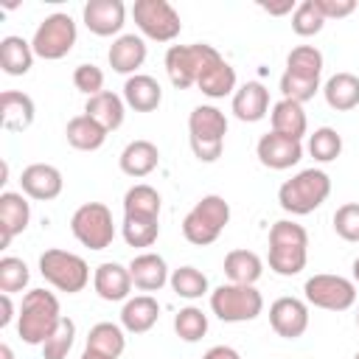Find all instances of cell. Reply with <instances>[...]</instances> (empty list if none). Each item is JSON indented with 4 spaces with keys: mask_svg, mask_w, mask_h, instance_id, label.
<instances>
[{
    "mask_svg": "<svg viewBox=\"0 0 359 359\" xmlns=\"http://www.w3.org/2000/svg\"><path fill=\"white\" fill-rule=\"evenodd\" d=\"M269 269L280 278H294L309 261V233L294 219H280L269 227Z\"/></svg>",
    "mask_w": 359,
    "mask_h": 359,
    "instance_id": "obj_1",
    "label": "cell"
},
{
    "mask_svg": "<svg viewBox=\"0 0 359 359\" xmlns=\"http://www.w3.org/2000/svg\"><path fill=\"white\" fill-rule=\"evenodd\" d=\"M62 306L59 297L48 289H28L22 294L20 303V314H17V334L25 345H39L56 331V325L62 323Z\"/></svg>",
    "mask_w": 359,
    "mask_h": 359,
    "instance_id": "obj_2",
    "label": "cell"
},
{
    "mask_svg": "<svg viewBox=\"0 0 359 359\" xmlns=\"http://www.w3.org/2000/svg\"><path fill=\"white\" fill-rule=\"evenodd\" d=\"M331 196V177L323 168H303L278 188V205L292 216L314 213Z\"/></svg>",
    "mask_w": 359,
    "mask_h": 359,
    "instance_id": "obj_3",
    "label": "cell"
},
{
    "mask_svg": "<svg viewBox=\"0 0 359 359\" xmlns=\"http://www.w3.org/2000/svg\"><path fill=\"white\" fill-rule=\"evenodd\" d=\"M227 118L213 104H199L188 115V143L199 163H216L224 149Z\"/></svg>",
    "mask_w": 359,
    "mask_h": 359,
    "instance_id": "obj_4",
    "label": "cell"
},
{
    "mask_svg": "<svg viewBox=\"0 0 359 359\" xmlns=\"http://www.w3.org/2000/svg\"><path fill=\"white\" fill-rule=\"evenodd\" d=\"M227 222H230V202L219 194H208L185 213L182 236L194 247H208L222 236Z\"/></svg>",
    "mask_w": 359,
    "mask_h": 359,
    "instance_id": "obj_5",
    "label": "cell"
},
{
    "mask_svg": "<svg viewBox=\"0 0 359 359\" xmlns=\"http://www.w3.org/2000/svg\"><path fill=\"white\" fill-rule=\"evenodd\" d=\"M222 53L208 45V42H191V45H171L165 50V73H168V81L177 87V90H188V87H196L202 70L219 59Z\"/></svg>",
    "mask_w": 359,
    "mask_h": 359,
    "instance_id": "obj_6",
    "label": "cell"
},
{
    "mask_svg": "<svg viewBox=\"0 0 359 359\" xmlns=\"http://www.w3.org/2000/svg\"><path fill=\"white\" fill-rule=\"evenodd\" d=\"M76 39H79L76 20L70 14H65V11H53L36 25V31L31 36V48H34L36 59L59 62L73 50Z\"/></svg>",
    "mask_w": 359,
    "mask_h": 359,
    "instance_id": "obj_7",
    "label": "cell"
},
{
    "mask_svg": "<svg viewBox=\"0 0 359 359\" xmlns=\"http://www.w3.org/2000/svg\"><path fill=\"white\" fill-rule=\"evenodd\" d=\"M70 233L73 238L87 250H107L115 241V222L112 210L104 202H84L70 216Z\"/></svg>",
    "mask_w": 359,
    "mask_h": 359,
    "instance_id": "obj_8",
    "label": "cell"
},
{
    "mask_svg": "<svg viewBox=\"0 0 359 359\" xmlns=\"http://www.w3.org/2000/svg\"><path fill=\"white\" fill-rule=\"evenodd\" d=\"M39 275L59 292L76 294L90 283V266L81 255L50 247L39 255Z\"/></svg>",
    "mask_w": 359,
    "mask_h": 359,
    "instance_id": "obj_9",
    "label": "cell"
},
{
    "mask_svg": "<svg viewBox=\"0 0 359 359\" xmlns=\"http://www.w3.org/2000/svg\"><path fill=\"white\" fill-rule=\"evenodd\" d=\"M210 311L222 323H250L264 311V294L255 286L222 283L210 292Z\"/></svg>",
    "mask_w": 359,
    "mask_h": 359,
    "instance_id": "obj_10",
    "label": "cell"
},
{
    "mask_svg": "<svg viewBox=\"0 0 359 359\" xmlns=\"http://www.w3.org/2000/svg\"><path fill=\"white\" fill-rule=\"evenodd\" d=\"M132 20L140 36L151 42H174L182 31L180 11L168 0H135Z\"/></svg>",
    "mask_w": 359,
    "mask_h": 359,
    "instance_id": "obj_11",
    "label": "cell"
},
{
    "mask_svg": "<svg viewBox=\"0 0 359 359\" xmlns=\"http://www.w3.org/2000/svg\"><path fill=\"white\" fill-rule=\"evenodd\" d=\"M303 297L314 309L348 311L356 303V283L351 278H342V275L320 272V275H311L303 283Z\"/></svg>",
    "mask_w": 359,
    "mask_h": 359,
    "instance_id": "obj_12",
    "label": "cell"
},
{
    "mask_svg": "<svg viewBox=\"0 0 359 359\" xmlns=\"http://www.w3.org/2000/svg\"><path fill=\"white\" fill-rule=\"evenodd\" d=\"M255 157L264 168L286 171L303 160V140H292V137H283L278 132H266L255 143Z\"/></svg>",
    "mask_w": 359,
    "mask_h": 359,
    "instance_id": "obj_13",
    "label": "cell"
},
{
    "mask_svg": "<svg viewBox=\"0 0 359 359\" xmlns=\"http://www.w3.org/2000/svg\"><path fill=\"white\" fill-rule=\"evenodd\" d=\"M269 325L283 339L303 337L306 328H309V303L300 300V297H289V294L278 297L269 306Z\"/></svg>",
    "mask_w": 359,
    "mask_h": 359,
    "instance_id": "obj_14",
    "label": "cell"
},
{
    "mask_svg": "<svg viewBox=\"0 0 359 359\" xmlns=\"http://www.w3.org/2000/svg\"><path fill=\"white\" fill-rule=\"evenodd\" d=\"M81 20L90 34L95 36H121L126 25V6L121 0H90L81 8Z\"/></svg>",
    "mask_w": 359,
    "mask_h": 359,
    "instance_id": "obj_15",
    "label": "cell"
},
{
    "mask_svg": "<svg viewBox=\"0 0 359 359\" xmlns=\"http://www.w3.org/2000/svg\"><path fill=\"white\" fill-rule=\"evenodd\" d=\"M20 188L28 199H36V202H50L62 194L65 188V177L56 165L50 163H31L22 168L20 174Z\"/></svg>",
    "mask_w": 359,
    "mask_h": 359,
    "instance_id": "obj_16",
    "label": "cell"
},
{
    "mask_svg": "<svg viewBox=\"0 0 359 359\" xmlns=\"http://www.w3.org/2000/svg\"><path fill=\"white\" fill-rule=\"evenodd\" d=\"M132 286L135 283H132L129 266H123V264L104 261L93 272V289L107 303H126L132 297Z\"/></svg>",
    "mask_w": 359,
    "mask_h": 359,
    "instance_id": "obj_17",
    "label": "cell"
},
{
    "mask_svg": "<svg viewBox=\"0 0 359 359\" xmlns=\"http://www.w3.org/2000/svg\"><path fill=\"white\" fill-rule=\"evenodd\" d=\"M146 53H149L146 50V39L140 34H121L118 39H112V45L107 50V62H109V67L115 73L129 79L143 67Z\"/></svg>",
    "mask_w": 359,
    "mask_h": 359,
    "instance_id": "obj_18",
    "label": "cell"
},
{
    "mask_svg": "<svg viewBox=\"0 0 359 359\" xmlns=\"http://www.w3.org/2000/svg\"><path fill=\"white\" fill-rule=\"evenodd\" d=\"M31 222V202L22 191H3L0 194V230H3V247L11 244L14 236L25 233Z\"/></svg>",
    "mask_w": 359,
    "mask_h": 359,
    "instance_id": "obj_19",
    "label": "cell"
},
{
    "mask_svg": "<svg viewBox=\"0 0 359 359\" xmlns=\"http://www.w3.org/2000/svg\"><path fill=\"white\" fill-rule=\"evenodd\" d=\"M230 112L244 123H258L269 112V90L261 81H247L233 93Z\"/></svg>",
    "mask_w": 359,
    "mask_h": 359,
    "instance_id": "obj_20",
    "label": "cell"
},
{
    "mask_svg": "<svg viewBox=\"0 0 359 359\" xmlns=\"http://www.w3.org/2000/svg\"><path fill=\"white\" fill-rule=\"evenodd\" d=\"M129 275H132L135 289H140V292H160L168 283V278H171L165 258L157 255V252H140V255H135L129 261Z\"/></svg>",
    "mask_w": 359,
    "mask_h": 359,
    "instance_id": "obj_21",
    "label": "cell"
},
{
    "mask_svg": "<svg viewBox=\"0 0 359 359\" xmlns=\"http://www.w3.org/2000/svg\"><path fill=\"white\" fill-rule=\"evenodd\" d=\"M118 165H121V171H123L126 177L143 180V177H149V174L160 165V149H157L151 140H143V137L129 140V143L123 146L121 157H118Z\"/></svg>",
    "mask_w": 359,
    "mask_h": 359,
    "instance_id": "obj_22",
    "label": "cell"
},
{
    "mask_svg": "<svg viewBox=\"0 0 359 359\" xmlns=\"http://www.w3.org/2000/svg\"><path fill=\"white\" fill-rule=\"evenodd\" d=\"M36 107L28 93L20 90H3L0 95V126L6 132H25L34 123Z\"/></svg>",
    "mask_w": 359,
    "mask_h": 359,
    "instance_id": "obj_23",
    "label": "cell"
},
{
    "mask_svg": "<svg viewBox=\"0 0 359 359\" xmlns=\"http://www.w3.org/2000/svg\"><path fill=\"white\" fill-rule=\"evenodd\" d=\"M123 101L135 112H154L163 101V87L149 73H135L123 81Z\"/></svg>",
    "mask_w": 359,
    "mask_h": 359,
    "instance_id": "obj_24",
    "label": "cell"
},
{
    "mask_svg": "<svg viewBox=\"0 0 359 359\" xmlns=\"http://www.w3.org/2000/svg\"><path fill=\"white\" fill-rule=\"evenodd\" d=\"M160 320V303L151 294H135L121 309V325L129 334H146Z\"/></svg>",
    "mask_w": 359,
    "mask_h": 359,
    "instance_id": "obj_25",
    "label": "cell"
},
{
    "mask_svg": "<svg viewBox=\"0 0 359 359\" xmlns=\"http://www.w3.org/2000/svg\"><path fill=\"white\" fill-rule=\"evenodd\" d=\"M269 123H272V132H278L283 137H292V140H303L306 132H309V118H306L303 104L289 101V98H280V101L272 104Z\"/></svg>",
    "mask_w": 359,
    "mask_h": 359,
    "instance_id": "obj_26",
    "label": "cell"
},
{
    "mask_svg": "<svg viewBox=\"0 0 359 359\" xmlns=\"http://www.w3.org/2000/svg\"><path fill=\"white\" fill-rule=\"evenodd\" d=\"M84 115H90L93 121H98L107 132H115L123 126V118H126V101L123 95L112 93V90H104L93 98H87L84 104Z\"/></svg>",
    "mask_w": 359,
    "mask_h": 359,
    "instance_id": "obj_27",
    "label": "cell"
},
{
    "mask_svg": "<svg viewBox=\"0 0 359 359\" xmlns=\"http://www.w3.org/2000/svg\"><path fill=\"white\" fill-rule=\"evenodd\" d=\"M323 98L331 109L337 112H351L359 107V76L356 73H334L325 84H323Z\"/></svg>",
    "mask_w": 359,
    "mask_h": 359,
    "instance_id": "obj_28",
    "label": "cell"
},
{
    "mask_svg": "<svg viewBox=\"0 0 359 359\" xmlns=\"http://www.w3.org/2000/svg\"><path fill=\"white\" fill-rule=\"evenodd\" d=\"M196 87H199V93L202 95H208V98H224V95H233L238 87H236V67L230 65V62H224V56H219V59H213L205 70H202V76H199V81H196Z\"/></svg>",
    "mask_w": 359,
    "mask_h": 359,
    "instance_id": "obj_29",
    "label": "cell"
},
{
    "mask_svg": "<svg viewBox=\"0 0 359 359\" xmlns=\"http://www.w3.org/2000/svg\"><path fill=\"white\" fill-rule=\"evenodd\" d=\"M224 275H227V283H244V286H255L258 278L264 275V261L258 252L252 250H230L224 255V264H222Z\"/></svg>",
    "mask_w": 359,
    "mask_h": 359,
    "instance_id": "obj_30",
    "label": "cell"
},
{
    "mask_svg": "<svg viewBox=\"0 0 359 359\" xmlns=\"http://www.w3.org/2000/svg\"><path fill=\"white\" fill-rule=\"evenodd\" d=\"M34 48L28 39L17 36V34H8L0 39V67L6 76H25L31 67H34Z\"/></svg>",
    "mask_w": 359,
    "mask_h": 359,
    "instance_id": "obj_31",
    "label": "cell"
},
{
    "mask_svg": "<svg viewBox=\"0 0 359 359\" xmlns=\"http://www.w3.org/2000/svg\"><path fill=\"white\" fill-rule=\"evenodd\" d=\"M107 129L98 123V121H93L90 115H76V118H70L67 121V126H65V137H67V143L73 146V149H79V151H95V149H101L104 146V140H107Z\"/></svg>",
    "mask_w": 359,
    "mask_h": 359,
    "instance_id": "obj_32",
    "label": "cell"
},
{
    "mask_svg": "<svg viewBox=\"0 0 359 359\" xmlns=\"http://www.w3.org/2000/svg\"><path fill=\"white\" fill-rule=\"evenodd\" d=\"M87 348L90 351H98L109 359H118L123 351H126V331L123 325L118 323H95L90 331H87Z\"/></svg>",
    "mask_w": 359,
    "mask_h": 359,
    "instance_id": "obj_33",
    "label": "cell"
},
{
    "mask_svg": "<svg viewBox=\"0 0 359 359\" xmlns=\"http://www.w3.org/2000/svg\"><path fill=\"white\" fill-rule=\"evenodd\" d=\"M121 236L129 247H151L160 236V219L157 216H132L123 213Z\"/></svg>",
    "mask_w": 359,
    "mask_h": 359,
    "instance_id": "obj_34",
    "label": "cell"
},
{
    "mask_svg": "<svg viewBox=\"0 0 359 359\" xmlns=\"http://www.w3.org/2000/svg\"><path fill=\"white\" fill-rule=\"evenodd\" d=\"M168 286L182 300H199V297L210 294L208 275L202 269H196V266H180V269H174L171 278H168Z\"/></svg>",
    "mask_w": 359,
    "mask_h": 359,
    "instance_id": "obj_35",
    "label": "cell"
},
{
    "mask_svg": "<svg viewBox=\"0 0 359 359\" xmlns=\"http://www.w3.org/2000/svg\"><path fill=\"white\" fill-rule=\"evenodd\" d=\"M286 73L300 76V79L320 81V76H323V53L314 45H297V48H292L289 56H286Z\"/></svg>",
    "mask_w": 359,
    "mask_h": 359,
    "instance_id": "obj_36",
    "label": "cell"
},
{
    "mask_svg": "<svg viewBox=\"0 0 359 359\" xmlns=\"http://www.w3.org/2000/svg\"><path fill=\"white\" fill-rule=\"evenodd\" d=\"M160 208H163V199H160L157 188H151L146 182H137V185H132L123 194V213H132V216H157L160 219Z\"/></svg>",
    "mask_w": 359,
    "mask_h": 359,
    "instance_id": "obj_37",
    "label": "cell"
},
{
    "mask_svg": "<svg viewBox=\"0 0 359 359\" xmlns=\"http://www.w3.org/2000/svg\"><path fill=\"white\" fill-rule=\"evenodd\" d=\"M306 151L317 160V163H334L342 154V135L334 126H320L309 135Z\"/></svg>",
    "mask_w": 359,
    "mask_h": 359,
    "instance_id": "obj_38",
    "label": "cell"
},
{
    "mask_svg": "<svg viewBox=\"0 0 359 359\" xmlns=\"http://www.w3.org/2000/svg\"><path fill=\"white\" fill-rule=\"evenodd\" d=\"M174 334L182 342H199L208 334V314L199 306H185L174 314Z\"/></svg>",
    "mask_w": 359,
    "mask_h": 359,
    "instance_id": "obj_39",
    "label": "cell"
},
{
    "mask_svg": "<svg viewBox=\"0 0 359 359\" xmlns=\"http://www.w3.org/2000/svg\"><path fill=\"white\" fill-rule=\"evenodd\" d=\"M31 280V272H28V264L17 255H3L0 258V292L6 294H14V292H22Z\"/></svg>",
    "mask_w": 359,
    "mask_h": 359,
    "instance_id": "obj_40",
    "label": "cell"
},
{
    "mask_svg": "<svg viewBox=\"0 0 359 359\" xmlns=\"http://www.w3.org/2000/svg\"><path fill=\"white\" fill-rule=\"evenodd\" d=\"M73 342H76V323L70 317H62L56 331L42 342V359H67Z\"/></svg>",
    "mask_w": 359,
    "mask_h": 359,
    "instance_id": "obj_41",
    "label": "cell"
},
{
    "mask_svg": "<svg viewBox=\"0 0 359 359\" xmlns=\"http://www.w3.org/2000/svg\"><path fill=\"white\" fill-rule=\"evenodd\" d=\"M323 25H325V17H323V11L317 8L314 0L297 3L294 14H292V31L297 36H314V34L323 31Z\"/></svg>",
    "mask_w": 359,
    "mask_h": 359,
    "instance_id": "obj_42",
    "label": "cell"
},
{
    "mask_svg": "<svg viewBox=\"0 0 359 359\" xmlns=\"http://www.w3.org/2000/svg\"><path fill=\"white\" fill-rule=\"evenodd\" d=\"M334 230L342 241L359 244V202H345L334 210Z\"/></svg>",
    "mask_w": 359,
    "mask_h": 359,
    "instance_id": "obj_43",
    "label": "cell"
},
{
    "mask_svg": "<svg viewBox=\"0 0 359 359\" xmlns=\"http://www.w3.org/2000/svg\"><path fill=\"white\" fill-rule=\"evenodd\" d=\"M320 81H311V79H300V76H292L283 70L280 76V95L289 98V101H297V104H306L311 101L317 93H320Z\"/></svg>",
    "mask_w": 359,
    "mask_h": 359,
    "instance_id": "obj_44",
    "label": "cell"
},
{
    "mask_svg": "<svg viewBox=\"0 0 359 359\" xmlns=\"http://www.w3.org/2000/svg\"><path fill=\"white\" fill-rule=\"evenodd\" d=\"M73 87L79 93H84L87 98L104 93V70L98 65H93V62L76 65V70H73Z\"/></svg>",
    "mask_w": 359,
    "mask_h": 359,
    "instance_id": "obj_45",
    "label": "cell"
},
{
    "mask_svg": "<svg viewBox=\"0 0 359 359\" xmlns=\"http://www.w3.org/2000/svg\"><path fill=\"white\" fill-rule=\"evenodd\" d=\"M317 8L323 11L325 22L328 20H342V17H351L356 11V0H314Z\"/></svg>",
    "mask_w": 359,
    "mask_h": 359,
    "instance_id": "obj_46",
    "label": "cell"
},
{
    "mask_svg": "<svg viewBox=\"0 0 359 359\" xmlns=\"http://www.w3.org/2000/svg\"><path fill=\"white\" fill-rule=\"evenodd\" d=\"M258 8H264L272 17H283V14H294L297 3L294 0H283V3H258Z\"/></svg>",
    "mask_w": 359,
    "mask_h": 359,
    "instance_id": "obj_47",
    "label": "cell"
},
{
    "mask_svg": "<svg viewBox=\"0 0 359 359\" xmlns=\"http://www.w3.org/2000/svg\"><path fill=\"white\" fill-rule=\"evenodd\" d=\"M202 359H241V353L236 348H230V345H213V348L205 351Z\"/></svg>",
    "mask_w": 359,
    "mask_h": 359,
    "instance_id": "obj_48",
    "label": "cell"
},
{
    "mask_svg": "<svg viewBox=\"0 0 359 359\" xmlns=\"http://www.w3.org/2000/svg\"><path fill=\"white\" fill-rule=\"evenodd\" d=\"M0 309H3V314H0V325L6 328V325H11V320H14V303H11V294L0 292Z\"/></svg>",
    "mask_w": 359,
    "mask_h": 359,
    "instance_id": "obj_49",
    "label": "cell"
},
{
    "mask_svg": "<svg viewBox=\"0 0 359 359\" xmlns=\"http://www.w3.org/2000/svg\"><path fill=\"white\" fill-rule=\"evenodd\" d=\"M79 359H109V356H104V353H98V351H90V348H84Z\"/></svg>",
    "mask_w": 359,
    "mask_h": 359,
    "instance_id": "obj_50",
    "label": "cell"
},
{
    "mask_svg": "<svg viewBox=\"0 0 359 359\" xmlns=\"http://www.w3.org/2000/svg\"><path fill=\"white\" fill-rule=\"evenodd\" d=\"M0 359H14V351H11V345H0Z\"/></svg>",
    "mask_w": 359,
    "mask_h": 359,
    "instance_id": "obj_51",
    "label": "cell"
},
{
    "mask_svg": "<svg viewBox=\"0 0 359 359\" xmlns=\"http://www.w3.org/2000/svg\"><path fill=\"white\" fill-rule=\"evenodd\" d=\"M351 272H353V283H359V258H353V266H351Z\"/></svg>",
    "mask_w": 359,
    "mask_h": 359,
    "instance_id": "obj_52",
    "label": "cell"
},
{
    "mask_svg": "<svg viewBox=\"0 0 359 359\" xmlns=\"http://www.w3.org/2000/svg\"><path fill=\"white\" fill-rule=\"evenodd\" d=\"M356 325H359V311H356Z\"/></svg>",
    "mask_w": 359,
    "mask_h": 359,
    "instance_id": "obj_53",
    "label": "cell"
},
{
    "mask_svg": "<svg viewBox=\"0 0 359 359\" xmlns=\"http://www.w3.org/2000/svg\"><path fill=\"white\" fill-rule=\"evenodd\" d=\"M353 359H359V351H356V356H353Z\"/></svg>",
    "mask_w": 359,
    "mask_h": 359,
    "instance_id": "obj_54",
    "label": "cell"
}]
</instances>
